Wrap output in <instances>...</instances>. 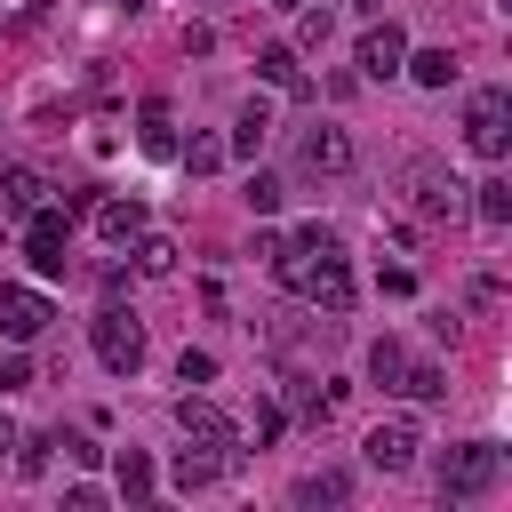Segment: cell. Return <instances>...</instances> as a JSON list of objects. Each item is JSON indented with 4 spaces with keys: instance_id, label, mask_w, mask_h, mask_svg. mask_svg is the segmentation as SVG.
Returning a JSON list of instances; mask_svg holds the SVG:
<instances>
[{
    "instance_id": "obj_17",
    "label": "cell",
    "mask_w": 512,
    "mask_h": 512,
    "mask_svg": "<svg viewBox=\"0 0 512 512\" xmlns=\"http://www.w3.org/2000/svg\"><path fill=\"white\" fill-rule=\"evenodd\" d=\"M136 272H144V280H168V272H176V240H168V232H136Z\"/></svg>"
},
{
    "instance_id": "obj_2",
    "label": "cell",
    "mask_w": 512,
    "mask_h": 512,
    "mask_svg": "<svg viewBox=\"0 0 512 512\" xmlns=\"http://www.w3.org/2000/svg\"><path fill=\"white\" fill-rule=\"evenodd\" d=\"M504 480V448L496 440H464V448H448V464H440V496H488Z\"/></svg>"
},
{
    "instance_id": "obj_30",
    "label": "cell",
    "mask_w": 512,
    "mask_h": 512,
    "mask_svg": "<svg viewBox=\"0 0 512 512\" xmlns=\"http://www.w3.org/2000/svg\"><path fill=\"white\" fill-rule=\"evenodd\" d=\"M8 456H16V424L0 416V464H8Z\"/></svg>"
},
{
    "instance_id": "obj_24",
    "label": "cell",
    "mask_w": 512,
    "mask_h": 512,
    "mask_svg": "<svg viewBox=\"0 0 512 512\" xmlns=\"http://www.w3.org/2000/svg\"><path fill=\"white\" fill-rule=\"evenodd\" d=\"M400 392L408 400H448V376L440 368H400Z\"/></svg>"
},
{
    "instance_id": "obj_13",
    "label": "cell",
    "mask_w": 512,
    "mask_h": 512,
    "mask_svg": "<svg viewBox=\"0 0 512 512\" xmlns=\"http://www.w3.org/2000/svg\"><path fill=\"white\" fill-rule=\"evenodd\" d=\"M0 208H8V216H32V208H40V176H32L24 160L0 168Z\"/></svg>"
},
{
    "instance_id": "obj_1",
    "label": "cell",
    "mask_w": 512,
    "mask_h": 512,
    "mask_svg": "<svg viewBox=\"0 0 512 512\" xmlns=\"http://www.w3.org/2000/svg\"><path fill=\"white\" fill-rule=\"evenodd\" d=\"M264 264H272V280H280L288 296L320 304L328 320H336V312H352V264H344V248H336V232H328V224H304V232H296V240H280Z\"/></svg>"
},
{
    "instance_id": "obj_4",
    "label": "cell",
    "mask_w": 512,
    "mask_h": 512,
    "mask_svg": "<svg viewBox=\"0 0 512 512\" xmlns=\"http://www.w3.org/2000/svg\"><path fill=\"white\" fill-rule=\"evenodd\" d=\"M464 144H472L480 160H504V144H512V96H504V88H480V96L464 104Z\"/></svg>"
},
{
    "instance_id": "obj_22",
    "label": "cell",
    "mask_w": 512,
    "mask_h": 512,
    "mask_svg": "<svg viewBox=\"0 0 512 512\" xmlns=\"http://www.w3.org/2000/svg\"><path fill=\"white\" fill-rule=\"evenodd\" d=\"M176 160H184L192 176H216V168H224V144H216V136H192V144H176Z\"/></svg>"
},
{
    "instance_id": "obj_31",
    "label": "cell",
    "mask_w": 512,
    "mask_h": 512,
    "mask_svg": "<svg viewBox=\"0 0 512 512\" xmlns=\"http://www.w3.org/2000/svg\"><path fill=\"white\" fill-rule=\"evenodd\" d=\"M272 8H304V0H272Z\"/></svg>"
},
{
    "instance_id": "obj_23",
    "label": "cell",
    "mask_w": 512,
    "mask_h": 512,
    "mask_svg": "<svg viewBox=\"0 0 512 512\" xmlns=\"http://www.w3.org/2000/svg\"><path fill=\"white\" fill-rule=\"evenodd\" d=\"M400 368H408V352H400V344H392V336H384V344H376V352H368V376H376V384H384V392H400Z\"/></svg>"
},
{
    "instance_id": "obj_5",
    "label": "cell",
    "mask_w": 512,
    "mask_h": 512,
    "mask_svg": "<svg viewBox=\"0 0 512 512\" xmlns=\"http://www.w3.org/2000/svg\"><path fill=\"white\" fill-rule=\"evenodd\" d=\"M176 432H184L192 448H208V456H224V464L240 456V424H232V416H224L216 400H192V392H184V400H176Z\"/></svg>"
},
{
    "instance_id": "obj_3",
    "label": "cell",
    "mask_w": 512,
    "mask_h": 512,
    "mask_svg": "<svg viewBox=\"0 0 512 512\" xmlns=\"http://www.w3.org/2000/svg\"><path fill=\"white\" fill-rule=\"evenodd\" d=\"M88 336H96V360H104L112 376H136V368H144V320H136V312H120V304H104Z\"/></svg>"
},
{
    "instance_id": "obj_6",
    "label": "cell",
    "mask_w": 512,
    "mask_h": 512,
    "mask_svg": "<svg viewBox=\"0 0 512 512\" xmlns=\"http://www.w3.org/2000/svg\"><path fill=\"white\" fill-rule=\"evenodd\" d=\"M64 240H72V208H32V216H24V256H32L40 280L64 272Z\"/></svg>"
},
{
    "instance_id": "obj_28",
    "label": "cell",
    "mask_w": 512,
    "mask_h": 512,
    "mask_svg": "<svg viewBox=\"0 0 512 512\" xmlns=\"http://www.w3.org/2000/svg\"><path fill=\"white\" fill-rule=\"evenodd\" d=\"M16 384H32V360H24V352H8V360H0V392H16Z\"/></svg>"
},
{
    "instance_id": "obj_20",
    "label": "cell",
    "mask_w": 512,
    "mask_h": 512,
    "mask_svg": "<svg viewBox=\"0 0 512 512\" xmlns=\"http://www.w3.org/2000/svg\"><path fill=\"white\" fill-rule=\"evenodd\" d=\"M480 200H472V216H488V224H512V184L504 176H488V184H472Z\"/></svg>"
},
{
    "instance_id": "obj_11",
    "label": "cell",
    "mask_w": 512,
    "mask_h": 512,
    "mask_svg": "<svg viewBox=\"0 0 512 512\" xmlns=\"http://www.w3.org/2000/svg\"><path fill=\"white\" fill-rule=\"evenodd\" d=\"M304 168H312V176H344V168H352V136L328 128V120L304 128Z\"/></svg>"
},
{
    "instance_id": "obj_19",
    "label": "cell",
    "mask_w": 512,
    "mask_h": 512,
    "mask_svg": "<svg viewBox=\"0 0 512 512\" xmlns=\"http://www.w3.org/2000/svg\"><path fill=\"white\" fill-rule=\"evenodd\" d=\"M144 152H152V160H168V152H176V128H168V104H160V96L144 104Z\"/></svg>"
},
{
    "instance_id": "obj_27",
    "label": "cell",
    "mask_w": 512,
    "mask_h": 512,
    "mask_svg": "<svg viewBox=\"0 0 512 512\" xmlns=\"http://www.w3.org/2000/svg\"><path fill=\"white\" fill-rule=\"evenodd\" d=\"M176 376H184V384H208V376H216V360H208V352H192V344H184V360H176Z\"/></svg>"
},
{
    "instance_id": "obj_25",
    "label": "cell",
    "mask_w": 512,
    "mask_h": 512,
    "mask_svg": "<svg viewBox=\"0 0 512 512\" xmlns=\"http://www.w3.org/2000/svg\"><path fill=\"white\" fill-rule=\"evenodd\" d=\"M296 504H344V472H312V480H296Z\"/></svg>"
},
{
    "instance_id": "obj_10",
    "label": "cell",
    "mask_w": 512,
    "mask_h": 512,
    "mask_svg": "<svg viewBox=\"0 0 512 512\" xmlns=\"http://www.w3.org/2000/svg\"><path fill=\"white\" fill-rule=\"evenodd\" d=\"M400 64H408V32H400V24H368V32H360V72H368V80H392Z\"/></svg>"
},
{
    "instance_id": "obj_26",
    "label": "cell",
    "mask_w": 512,
    "mask_h": 512,
    "mask_svg": "<svg viewBox=\"0 0 512 512\" xmlns=\"http://www.w3.org/2000/svg\"><path fill=\"white\" fill-rule=\"evenodd\" d=\"M248 208L272 216V208H280V184H272V176H248Z\"/></svg>"
},
{
    "instance_id": "obj_9",
    "label": "cell",
    "mask_w": 512,
    "mask_h": 512,
    "mask_svg": "<svg viewBox=\"0 0 512 512\" xmlns=\"http://www.w3.org/2000/svg\"><path fill=\"white\" fill-rule=\"evenodd\" d=\"M48 320H56V304H48L40 288H0V336H8V344H32Z\"/></svg>"
},
{
    "instance_id": "obj_16",
    "label": "cell",
    "mask_w": 512,
    "mask_h": 512,
    "mask_svg": "<svg viewBox=\"0 0 512 512\" xmlns=\"http://www.w3.org/2000/svg\"><path fill=\"white\" fill-rule=\"evenodd\" d=\"M264 128H272V104H264V96H248V104H240V120H232V152H248V160H256Z\"/></svg>"
},
{
    "instance_id": "obj_8",
    "label": "cell",
    "mask_w": 512,
    "mask_h": 512,
    "mask_svg": "<svg viewBox=\"0 0 512 512\" xmlns=\"http://www.w3.org/2000/svg\"><path fill=\"white\" fill-rule=\"evenodd\" d=\"M360 448H368V464H376V472H408V464H416V448H424V432H416V416H384Z\"/></svg>"
},
{
    "instance_id": "obj_29",
    "label": "cell",
    "mask_w": 512,
    "mask_h": 512,
    "mask_svg": "<svg viewBox=\"0 0 512 512\" xmlns=\"http://www.w3.org/2000/svg\"><path fill=\"white\" fill-rule=\"evenodd\" d=\"M56 448H64L72 464H96V440H80V432H56Z\"/></svg>"
},
{
    "instance_id": "obj_12",
    "label": "cell",
    "mask_w": 512,
    "mask_h": 512,
    "mask_svg": "<svg viewBox=\"0 0 512 512\" xmlns=\"http://www.w3.org/2000/svg\"><path fill=\"white\" fill-rule=\"evenodd\" d=\"M88 208H96V232H104L112 248L144 232V200H88Z\"/></svg>"
},
{
    "instance_id": "obj_14",
    "label": "cell",
    "mask_w": 512,
    "mask_h": 512,
    "mask_svg": "<svg viewBox=\"0 0 512 512\" xmlns=\"http://www.w3.org/2000/svg\"><path fill=\"white\" fill-rule=\"evenodd\" d=\"M256 72L272 80V88H288V96H304L312 80H304V64H296V48H256Z\"/></svg>"
},
{
    "instance_id": "obj_15",
    "label": "cell",
    "mask_w": 512,
    "mask_h": 512,
    "mask_svg": "<svg viewBox=\"0 0 512 512\" xmlns=\"http://www.w3.org/2000/svg\"><path fill=\"white\" fill-rule=\"evenodd\" d=\"M400 72H408L416 88H448V80H456V56H448V48H416Z\"/></svg>"
},
{
    "instance_id": "obj_21",
    "label": "cell",
    "mask_w": 512,
    "mask_h": 512,
    "mask_svg": "<svg viewBox=\"0 0 512 512\" xmlns=\"http://www.w3.org/2000/svg\"><path fill=\"white\" fill-rule=\"evenodd\" d=\"M216 472H224V456H208V448H184L176 456V488H208Z\"/></svg>"
},
{
    "instance_id": "obj_18",
    "label": "cell",
    "mask_w": 512,
    "mask_h": 512,
    "mask_svg": "<svg viewBox=\"0 0 512 512\" xmlns=\"http://www.w3.org/2000/svg\"><path fill=\"white\" fill-rule=\"evenodd\" d=\"M112 480H120V496H152V456L144 448H120L112 456Z\"/></svg>"
},
{
    "instance_id": "obj_7",
    "label": "cell",
    "mask_w": 512,
    "mask_h": 512,
    "mask_svg": "<svg viewBox=\"0 0 512 512\" xmlns=\"http://www.w3.org/2000/svg\"><path fill=\"white\" fill-rule=\"evenodd\" d=\"M408 208H416V216H432V224H440V216L456 224V216H464V184H456L448 168L416 160V168H408Z\"/></svg>"
}]
</instances>
